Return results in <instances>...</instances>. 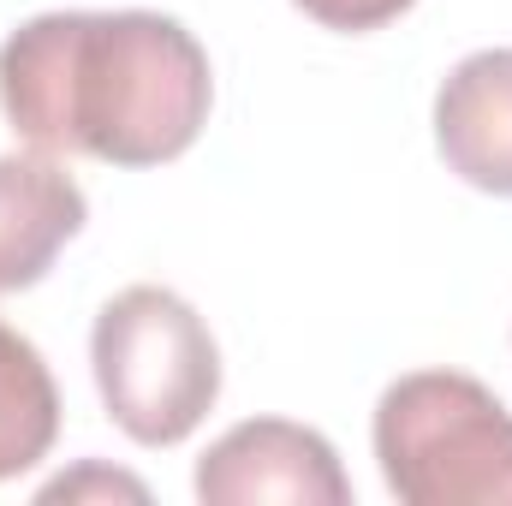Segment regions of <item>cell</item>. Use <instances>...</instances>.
Segmentation results:
<instances>
[{
	"mask_svg": "<svg viewBox=\"0 0 512 506\" xmlns=\"http://www.w3.org/2000/svg\"><path fill=\"white\" fill-rule=\"evenodd\" d=\"M215 108L203 42L167 12H36L0 42V114L30 149L179 161Z\"/></svg>",
	"mask_w": 512,
	"mask_h": 506,
	"instance_id": "cell-1",
	"label": "cell"
},
{
	"mask_svg": "<svg viewBox=\"0 0 512 506\" xmlns=\"http://www.w3.org/2000/svg\"><path fill=\"white\" fill-rule=\"evenodd\" d=\"M376 465L399 506L512 501V411L459 370L399 376L376 405Z\"/></svg>",
	"mask_w": 512,
	"mask_h": 506,
	"instance_id": "cell-2",
	"label": "cell"
},
{
	"mask_svg": "<svg viewBox=\"0 0 512 506\" xmlns=\"http://www.w3.org/2000/svg\"><path fill=\"white\" fill-rule=\"evenodd\" d=\"M90 370L108 417L137 447H179L221 399L215 334L167 286H126L102 304Z\"/></svg>",
	"mask_w": 512,
	"mask_h": 506,
	"instance_id": "cell-3",
	"label": "cell"
},
{
	"mask_svg": "<svg viewBox=\"0 0 512 506\" xmlns=\"http://www.w3.org/2000/svg\"><path fill=\"white\" fill-rule=\"evenodd\" d=\"M197 501L203 506H346L352 477L340 471V453L328 435L286 423V417H251L227 429L197 459Z\"/></svg>",
	"mask_w": 512,
	"mask_h": 506,
	"instance_id": "cell-4",
	"label": "cell"
},
{
	"mask_svg": "<svg viewBox=\"0 0 512 506\" xmlns=\"http://www.w3.org/2000/svg\"><path fill=\"white\" fill-rule=\"evenodd\" d=\"M435 149L465 185L489 197H512V48L465 54L441 78Z\"/></svg>",
	"mask_w": 512,
	"mask_h": 506,
	"instance_id": "cell-5",
	"label": "cell"
},
{
	"mask_svg": "<svg viewBox=\"0 0 512 506\" xmlns=\"http://www.w3.org/2000/svg\"><path fill=\"white\" fill-rule=\"evenodd\" d=\"M84 191L48 149L0 155V298L36 286L84 233Z\"/></svg>",
	"mask_w": 512,
	"mask_h": 506,
	"instance_id": "cell-6",
	"label": "cell"
},
{
	"mask_svg": "<svg viewBox=\"0 0 512 506\" xmlns=\"http://www.w3.org/2000/svg\"><path fill=\"white\" fill-rule=\"evenodd\" d=\"M60 435V387L48 376V358L0 322V483L24 477L48 459Z\"/></svg>",
	"mask_w": 512,
	"mask_h": 506,
	"instance_id": "cell-7",
	"label": "cell"
},
{
	"mask_svg": "<svg viewBox=\"0 0 512 506\" xmlns=\"http://www.w3.org/2000/svg\"><path fill=\"white\" fill-rule=\"evenodd\" d=\"M298 12H310L316 24H328V30H382V24H393L411 0H292Z\"/></svg>",
	"mask_w": 512,
	"mask_h": 506,
	"instance_id": "cell-8",
	"label": "cell"
}]
</instances>
